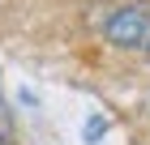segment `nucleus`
I'll list each match as a JSON object with an SVG mask.
<instances>
[{"mask_svg": "<svg viewBox=\"0 0 150 145\" xmlns=\"http://www.w3.org/2000/svg\"><path fill=\"white\" fill-rule=\"evenodd\" d=\"M146 51H150V43H146Z\"/></svg>", "mask_w": 150, "mask_h": 145, "instance_id": "obj_2", "label": "nucleus"}, {"mask_svg": "<svg viewBox=\"0 0 150 145\" xmlns=\"http://www.w3.org/2000/svg\"><path fill=\"white\" fill-rule=\"evenodd\" d=\"M103 39L120 51H137L150 43V13L137 4H125V9H112V17L103 22Z\"/></svg>", "mask_w": 150, "mask_h": 145, "instance_id": "obj_1", "label": "nucleus"}]
</instances>
